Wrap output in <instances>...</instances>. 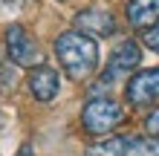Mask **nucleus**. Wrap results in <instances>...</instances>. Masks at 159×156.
Here are the masks:
<instances>
[{
    "mask_svg": "<svg viewBox=\"0 0 159 156\" xmlns=\"http://www.w3.org/2000/svg\"><path fill=\"white\" fill-rule=\"evenodd\" d=\"M145 127H148V133H151L153 139H159V110H153V113L148 116V122H145Z\"/></svg>",
    "mask_w": 159,
    "mask_h": 156,
    "instance_id": "f8f14e48",
    "label": "nucleus"
},
{
    "mask_svg": "<svg viewBox=\"0 0 159 156\" xmlns=\"http://www.w3.org/2000/svg\"><path fill=\"white\" fill-rule=\"evenodd\" d=\"M26 3H29V0H0V6H6V9H15V12H17V9H23Z\"/></svg>",
    "mask_w": 159,
    "mask_h": 156,
    "instance_id": "ddd939ff",
    "label": "nucleus"
},
{
    "mask_svg": "<svg viewBox=\"0 0 159 156\" xmlns=\"http://www.w3.org/2000/svg\"><path fill=\"white\" fill-rule=\"evenodd\" d=\"M142 43H145L148 49H153V52L159 55V23H156V26H151V29H145Z\"/></svg>",
    "mask_w": 159,
    "mask_h": 156,
    "instance_id": "9b49d317",
    "label": "nucleus"
},
{
    "mask_svg": "<svg viewBox=\"0 0 159 156\" xmlns=\"http://www.w3.org/2000/svg\"><path fill=\"white\" fill-rule=\"evenodd\" d=\"M130 136H110V139H101L96 145H90L84 156H125Z\"/></svg>",
    "mask_w": 159,
    "mask_h": 156,
    "instance_id": "1a4fd4ad",
    "label": "nucleus"
},
{
    "mask_svg": "<svg viewBox=\"0 0 159 156\" xmlns=\"http://www.w3.org/2000/svg\"><path fill=\"white\" fill-rule=\"evenodd\" d=\"M159 20V0H130L127 3V23L136 29H151Z\"/></svg>",
    "mask_w": 159,
    "mask_h": 156,
    "instance_id": "6e6552de",
    "label": "nucleus"
},
{
    "mask_svg": "<svg viewBox=\"0 0 159 156\" xmlns=\"http://www.w3.org/2000/svg\"><path fill=\"white\" fill-rule=\"evenodd\" d=\"M58 90H61V78H58V72L52 67L38 64V67L29 72V93H32L35 101H52V98L58 96Z\"/></svg>",
    "mask_w": 159,
    "mask_h": 156,
    "instance_id": "0eeeda50",
    "label": "nucleus"
},
{
    "mask_svg": "<svg viewBox=\"0 0 159 156\" xmlns=\"http://www.w3.org/2000/svg\"><path fill=\"white\" fill-rule=\"evenodd\" d=\"M55 55H58V64L72 81L90 78L98 67V43L75 29L61 32L55 38Z\"/></svg>",
    "mask_w": 159,
    "mask_h": 156,
    "instance_id": "f257e3e1",
    "label": "nucleus"
},
{
    "mask_svg": "<svg viewBox=\"0 0 159 156\" xmlns=\"http://www.w3.org/2000/svg\"><path fill=\"white\" fill-rule=\"evenodd\" d=\"M121 122H125V107L107 96L90 98L81 110V124L90 136H104L110 130H116Z\"/></svg>",
    "mask_w": 159,
    "mask_h": 156,
    "instance_id": "f03ea898",
    "label": "nucleus"
},
{
    "mask_svg": "<svg viewBox=\"0 0 159 156\" xmlns=\"http://www.w3.org/2000/svg\"><path fill=\"white\" fill-rule=\"evenodd\" d=\"M72 23H75V32L87 35V38H93V41H96V38H107V35L116 32L113 15H110L107 9H96V6L81 9V12L72 17Z\"/></svg>",
    "mask_w": 159,
    "mask_h": 156,
    "instance_id": "20e7f679",
    "label": "nucleus"
},
{
    "mask_svg": "<svg viewBox=\"0 0 159 156\" xmlns=\"http://www.w3.org/2000/svg\"><path fill=\"white\" fill-rule=\"evenodd\" d=\"M17 156H35V153H32V145H23V148L17 150Z\"/></svg>",
    "mask_w": 159,
    "mask_h": 156,
    "instance_id": "4468645a",
    "label": "nucleus"
},
{
    "mask_svg": "<svg viewBox=\"0 0 159 156\" xmlns=\"http://www.w3.org/2000/svg\"><path fill=\"white\" fill-rule=\"evenodd\" d=\"M139 64H142V49H139L136 41L127 38V41H121L119 47L113 49V55H110V67H107L104 75L113 81V78H119V75H125V72L136 69Z\"/></svg>",
    "mask_w": 159,
    "mask_h": 156,
    "instance_id": "423d86ee",
    "label": "nucleus"
},
{
    "mask_svg": "<svg viewBox=\"0 0 159 156\" xmlns=\"http://www.w3.org/2000/svg\"><path fill=\"white\" fill-rule=\"evenodd\" d=\"M125 156H159V139H153V136H139V139H130Z\"/></svg>",
    "mask_w": 159,
    "mask_h": 156,
    "instance_id": "9d476101",
    "label": "nucleus"
},
{
    "mask_svg": "<svg viewBox=\"0 0 159 156\" xmlns=\"http://www.w3.org/2000/svg\"><path fill=\"white\" fill-rule=\"evenodd\" d=\"M127 101L130 104L159 101V69H142L127 81Z\"/></svg>",
    "mask_w": 159,
    "mask_h": 156,
    "instance_id": "39448f33",
    "label": "nucleus"
},
{
    "mask_svg": "<svg viewBox=\"0 0 159 156\" xmlns=\"http://www.w3.org/2000/svg\"><path fill=\"white\" fill-rule=\"evenodd\" d=\"M0 127H3V116H0Z\"/></svg>",
    "mask_w": 159,
    "mask_h": 156,
    "instance_id": "2eb2a0df",
    "label": "nucleus"
},
{
    "mask_svg": "<svg viewBox=\"0 0 159 156\" xmlns=\"http://www.w3.org/2000/svg\"><path fill=\"white\" fill-rule=\"evenodd\" d=\"M6 52H9V58H12V64H17V67H35L38 58H41L38 41H35L20 23H12L6 29Z\"/></svg>",
    "mask_w": 159,
    "mask_h": 156,
    "instance_id": "7ed1b4c3",
    "label": "nucleus"
}]
</instances>
